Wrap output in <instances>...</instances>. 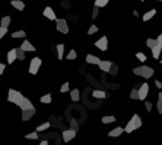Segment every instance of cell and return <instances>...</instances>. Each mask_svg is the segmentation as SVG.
<instances>
[{"label":"cell","mask_w":162,"mask_h":145,"mask_svg":"<svg viewBox=\"0 0 162 145\" xmlns=\"http://www.w3.org/2000/svg\"><path fill=\"white\" fill-rule=\"evenodd\" d=\"M10 22H12V18H10V16H3V18L0 19V26H4V28H9V25H10Z\"/></svg>","instance_id":"21"},{"label":"cell","mask_w":162,"mask_h":145,"mask_svg":"<svg viewBox=\"0 0 162 145\" xmlns=\"http://www.w3.org/2000/svg\"><path fill=\"white\" fill-rule=\"evenodd\" d=\"M56 28L61 34H67L69 32V25H67L66 19H56Z\"/></svg>","instance_id":"5"},{"label":"cell","mask_w":162,"mask_h":145,"mask_svg":"<svg viewBox=\"0 0 162 145\" xmlns=\"http://www.w3.org/2000/svg\"><path fill=\"white\" fill-rule=\"evenodd\" d=\"M76 132H78V131H75V129H72V128L63 131V132H61V135H63V141H64V142H70V141L76 137Z\"/></svg>","instance_id":"8"},{"label":"cell","mask_w":162,"mask_h":145,"mask_svg":"<svg viewBox=\"0 0 162 145\" xmlns=\"http://www.w3.org/2000/svg\"><path fill=\"white\" fill-rule=\"evenodd\" d=\"M42 15H44L47 19H50V20H56V19H57V18H56V13H54V10H53L50 6H47V7L44 9Z\"/></svg>","instance_id":"11"},{"label":"cell","mask_w":162,"mask_h":145,"mask_svg":"<svg viewBox=\"0 0 162 145\" xmlns=\"http://www.w3.org/2000/svg\"><path fill=\"white\" fill-rule=\"evenodd\" d=\"M158 97H159V100H161V102H162V92H161V93H159V94H158Z\"/></svg>","instance_id":"48"},{"label":"cell","mask_w":162,"mask_h":145,"mask_svg":"<svg viewBox=\"0 0 162 145\" xmlns=\"http://www.w3.org/2000/svg\"><path fill=\"white\" fill-rule=\"evenodd\" d=\"M6 58H7V64H10V65H12V63H15V61H16V49H15V48H12V49L7 52Z\"/></svg>","instance_id":"12"},{"label":"cell","mask_w":162,"mask_h":145,"mask_svg":"<svg viewBox=\"0 0 162 145\" xmlns=\"http://www.w3.org/2000/svg\"><path fill=\"white\" fill-rule=\"evenodd\" d=\"M111 64H113L111 61H102V60H101L98 65H99V68H101V71H102V72H108V71H110Z\"/></svg>","instance_id":"13"},{"label":"cell","mask_w":162,"mask_h":145,"mask_svg":"<svg viewBox=\"0 0 162 145\" xmlns=\"http://www.w3.org/2000/svg\"><path fill=\"white\" fill-rule=\"evenodd\" d=\"M21 48H22L25 52H35V46H34V45H32L28 39H25V38H24V42H22Z\"/></svg>","instance_id":"10"},{"label":"cell","mask_w":162,"mask_h":145,"mask_svg":"<svg viewBox=\"0 0 162 145\" xmlns=\"http://www.w3.org/2000/svg\"><path fill=\"white\" fill-rule=\"evenodd\" d=\"M158 44V41L156 39H153V38H149V39H146V46L149 48V49H152L155 45Z\"/></svg>","instance_id":"27"},{"label":"cell","mask_w":162,"mask_h":145,"mask_svg":"<svg viewBox=\"0 0 162 145\" xmlns=\"http://www.w3.org/2000/svg\"><path fill=\"white\" fill-rule=\"evenodd\" d=\"M51 126V123L50 122H45V123H41L40 126L37 128V132H42V131H47L48 128Z\"/></svg>","instance_id":"29"},{"label":"cell","mask_w":162,"mask_h":145,"mask_svg":"<svg viewBox=\"0 0 162 145\" xmlns=\"http://www.w3.org/2000/svg\"><path fill=\"white\" fill-rule=\"evenodd\" d=\"M98 15H99V7L98 6H93V9H92V19H96Z\"/></svg>","instance_id":"36"},{"label":"cell","mask_w":162,"mask_h":145,"mask_svg":"<svg viewBox=\"0 0 162 145\" xmlns=\"http://www.w3.org/2000/svg\"><path fill=\"white\" fill-rule=\"evenodd\" d=\"M136 58H137V60H139L140 63H145V61L148 60V57H146V55H145L143 52H137V54H136Z\"/></svg>","instance_id":"34"},{"label":"cell","mask_w":162,"mask_h":145,"mask_svg":"<svg viewBox=\"0 0 162 145\" xmlns=\"http://www.w3.org/2000/svg\"><path fill=\"white\" fill-rule=\"evenodd\" d=\"M155 15H156V9H152V10L146 12V13L142 16V20H143V22H148V20H151V19H152Z\"/></svg>","instance_id":"19"},{"label":"cell","mask_w":162,"mask_h":145,"mask_svg":"<svg viewBox=\"0 0 162 145\" xmlns=\"http://www.w3.org/2000/svg\"><path fill=\"white\" fill-rule=\"evenodd\" d=\"M35 112H37V109H35V108L22 110V120H24V122H28V120H29V119L35 115Z\"/></svg>","instance_id":"9"},{"label":"cell","mask_w":162,"mask_h":145,"mask_svg":"<svg viewBox=\"0 0 162 145\" xmlns=\"http://www.w3.org/2000/svg\"><path fill=\"white\" fill-rule=\"evenodd\" d=\"M16 49V60H19V61H24L25 60V51L19 46V48H15Z\"/></svg>","instance_id":"22"},{"label":"cell","mask_w":162,"mask_h":145,"mask_svg":"<svg viewBox=\"0 0 162 145\" xmlns=\"http://www.w3.org/2000/svg\"><path fill=\"white\" fill-rule=\"evenodd\" d=\"M95 46L98 48V49H101V51H107L108 49V38L107 36H102V38H99L96 42H95Z\"/></svg>","instance_id":"6"},{"label":"cell","mask_w":162,"mask_h":145,"mask_svg":"<svg viewBox=\"0 0 162 145\" xmlns=\"http://www.w3.org/2000/svg\"><path fill=\"white\" fill-rule=\"evenodd\" d=\"M92 96L95 99H107L108 97V93H105L104 90H93L92 92Z\"/></svg>","instance_id":"18"},{"label":"cell","mask_w":162,"mask_h":145,"mask_svg":"<svg viewBox=\"0 0 162 145\" xmlns=\"http://www.w3.org/2000/svg\"><path fill=\"white\" fill-rule=\"evenodd\" d=\"M108 1H110V0H95V6H98V7L101 9V7H105V6L108 4Z\"/></svg>","instance_id":"31"},{"label":"cell","mask_w":162,"mask_h":145,"mask_svg":"<svg viewBox=\"0 0 162 145\" xmlns=\"http://www.w3.org/2000/svg\"><path fill=\"white\" fill-rule=\"evenodd\" d=\"M156 108H158V112H159V115H162V102H161V100H158V103H156Z\"/></svg>","instance_id":"42"},{"label":"cell","mask_w":162,"mask_h":145,"mask_svg":"<svg viewBox=\"0 0 162 145\" xmlns=\"http://www.w3.org/2000/svg\"><path fill=\"white\" fill-rule=\"evenodd\" d=\"M25 36H26V32H25V31H16V32L12 34V38H13V39H21V38L24 39Z\"/></svg>","instance_id":"25"},{"label":"cell","mask_w":162,"mask_h":145,"mask_svg":"<svg viewBox=\"0 0 162 145\" xmlns=\"http://www.w3.org/2000/svg\"><path fill=\"white\" fill-rule=\"evenodd\" d=\"M108 72H110L111 75H117V72H118V65L113 63V64H111V67H110V71H108Z\"/></svg>","instance_id":"30"},{"label":"cell","mask_w":162,"mask_h":145,"mask_svg":"<svg viewBox=\"0 0 162 145\" xmlns=\"http://www.w3.org/2000/svg\"><path fill=\"white\" fill-rule=\"evenodd\" d=\"M66 58H67V60H76V58H78V54H76V51H75V49H70Z\"/></svg>","instance_id":"33"},{"label":"cell","mask_w":162,"mask_h":145,"mask_svg":"<svg viewBox=\"0 0 162 145\" xmlns=\"http://www.w3.org/2000/svg\"><path fill=\"white\" fill-rule=\"evenodd\" d=\"M155 86H156L158 89H162V83L159 81V80H155Z\"/></svg>","instance_id":"44"},{"label":"cell","mask_w":162,"mask_h":145,"mask_svg":"<svg viewBox=\"0 0 162 145\" xmlns=\"http://www.w3.org/2000/svg\"><path fill=\"white\" fill-rule=\"evenodd\" d=\"M4 70H6V64H3V63H0V75L4 72Z\"/></svg>","instance_id":"43"},{"label":"cell","mask_w":162,"mask_h":145,"mask_svg":"<svg viewBox=\"0 0 162 145\" xmlns=\"http://www.w3.org/2000/svg\"><path fill=\"white\" fill-rule=\"evenodd\" d=\"M25 138H26V139H38V132H37V131H35V132H31V134H28Z\"/></svg>","instance_id":"37"},{"label":"cell","mask_w":162,"mask_h":145,"mask_svg":"<svg viewBox=\"0 0 162 145\" xmlns=\"http://www.w3.org/2000/svg\"><path fill=\"white\" fill-rule=\"evenodd\" d=\"M69 90H70V84H69L67 81L63 83V86L60 87V92H61V93H66V92H69Z\"/></svg>","instance_id":"35"},{"label":"cell","mask_w":162,"mask_h":145,"mask_svg":"<svg viewBox=\"0 0 162 145\" xmlns=\"http://www.w3.org/2000/svg\"><path fill=\"white\" fill-rule=\"evenodd\" d=\"M7 102H10V103L19 106L22 110L35 108L28 97H25L22 93H19L18 90H13V89H9V92H7Z\"/></svg>","instance_id":"1"},{"label":"cell","mask_w":162,"mask_h":145,"mask_svg":"<svg viewBox=\"0 0 162 145\" xmlns=\"http://www.w3.org/2000/svg\"><path fill=\"white\" fill-rule=\"evenodd\" d=\"M145 108H146V110H148V112H151V110H152V103L145 100Z\"/></svg>","instance_id":"41"},{"label":"cell","mask_w":162,"mask_h":145,"mask_svg":"<svg viewBox=\"0 0 162 145\" xmlns=\"http://www.w3.org/2000/svg\"><path fill=\"white\" fill-rule=\"evenodd\" d=\"M142 126V118L139 116V115H133L131 116V119L128 120V123L126 125V128H124V132H127V134H131L134 129H139Z\"/></svg>","instance_id":"2"},{"label":"cell","mask_w":162,"mask_h":145,"mask_svg":"<svg viewBox=\"0 0 162 145\" xmlns=\"http://www.w3.org/2000/svg\"><path fill=\"white\" fill-rule=\"evenodd\" d=\"M56 51H57V58L63 60V57H64V44H59L56 46Z\"/></svg>","instance_id":"20"},{"label":"cell","mask_w":162,"mask_h":145,"mask_svg":"<svg viewBox=\"0 0 162 145\" xmlns=\"http://www.w3.org/2000/svg\"><path fill=\"white\" fill-rule=\"evenodd\" d=\"M130 99L139 100V87H137V86H134V87L131 89V92H130Z\"/></svg>","instance_id":"23"},{"label":"cell","mask_w":162,"mask_h":145,"mask_svg":"<svg viewBox=\"0 0 162 145\" xmlns=\"http://www.w3.org/2000/svg\"><path fill=\"white\" fill-rule=\"evenodd\" d=\"M61 7H63V9H66V10H69V9H70V1H69V0H63Z\"/></svg>","instance_id":"38"},{"label":"cell","mask_w":162,"mask_h":145,"mask_svg":"<svg viewBox=\"0 0 162 145\" xmlns=\"http://www.w3.org/2000/svg\"><path fill=\"white\" fill-rule=\"evenodd\" d=\"M40 145H48V139H42L40 142Z\"/></svg>","instance_id":"45"},{"label":"cell","mask_w":162,"mask_h":145,"mask_svg":"<svg viewBox=\"0 0 162 145\" xmlns=\"http://www.w3.org/2000/svg\"><path fill=\"white\" fill-rule=\"evenodd\" d=\"M148 94H149V84H148V83L140 84V89H139V100H146Z\"/></svg>","instance_id":"7"},{"label":"cell","mask_w":162,"mask_h":145,"mask_svg":"<svg viewBox=\"0 0 162 145\" xmlns=\"http://www.w3.org/2000/svg\"><path fill=\"white\" fill-rule=\"evenodd\" d=\"M70 128H72V129H75V131H79V126H78L76 120H70Z\"/></svg>","instance_id":"40"},{"label":"cell","mask_w":162,"mask_h":145,"mask_svg":"<svg viewBox=\"0 0 162 145\" xmlns=\"http://www.w3.org/2000/svg\"><path fill=\"white\" fill-rule=\"evenodd\" d=\"M99 61H101V58H98L96 55H92V54H88L86 55V63L88 64H99Z\"/></svg>","instance_id":"17"},{"label":"cell","mask_w":162,"mask_h":145,"mask_svg":"<svg viewBox=\"0 0 162 145\" xmlns=\"http://www.w3.org/2000/svg\"><path fill=\"white\" fill-rule=\"evenodd\" d=\"M51 100H53V97H51V94H50V93L44 94V96H42V97L40 99L41 103H51Z\"/></svg>","instance_id":"28"},{"label":"cell","mask_w":162,"mask_h":145,"mask_svg":"<svg viewBox=\"0 0 162 145\" xmlns=\"http://www.w3.org/2000/svg\"><path fill=\"white\" fill-rule=\"evenodd\" d=\"M156 41H158V42H159V44L162 45V34H161L159 36H158V38H156Z\"/></svg>","instance_id":"46"},{"label":"cell","mask_w":162,"mask_h":145,"mask_svg":"<svg viewBox=\"0 0 162 145\" xmlns=\"http://www.w3.org/2000/svg\"><path fill=\"white\" fill-rule=\"evenodd\" d=\"M161 51H162V45L158 42V44L152 48V57H153L155 60H158V58H159V55H161Z\"/></svg>","instance_id":"14"},{"label":"cell","mask_w":162,"mask_h":145,"mask_svg":"<svg viewBox=\"0 0 162 145\" xmlns=\"http://www.w3.org/2000/svg\"><path fill=\"white\" fill-rule=\"evenodd\" d=\"M133 15H134L136 18H139V12H137V10H133Z\"/></svg>","instance_id":"47"},{"label":"cell","mask_w":162,"mask_h":145,"mask_svg":"<svg viewBox=\"0 0 162 145\" xmlns=\"http://www.w3.org/2000/svg\"><path fill=\"white\" fill-rule=\"evenodd\" d=\"M10 4H12L16 10H21V12L25 9V3H24L22 0H12V1H10Z\"/></svg>","instance_id":"16"},{"label":"cell","mask_w":162,"mask_h":145,"mask_svg":"<svg viewBox=\"0 0 162 145\" xmlns=\"http://www.w3.org/2000/svg\"><path fill=\"white\" fill-rule=\"evenodd\" d=\"M153 68L152 67H148V65H140V67H136V68H133V74H136V75H140V77H143V78H151L152 75H153Z\"/></svg>","instance_id":"3"},{"label":"cell","mask_w":162,"mask_h":145,"mask_svg":"<svg viewBox=\"0 0 162 145\" xmlns=\"http://www.w3.org/2000/svg\"><path fill=\"white\" fill-rule=\"evenodd\" d=\"M99 31V28L96 26V25H92V26H89V29H88V35H93V34H96Z\"/></svg>","instance_id":"32"},{"label":"cell","mask_w":162,"mask_h":145,"mask_svg":"<svg viewBox=\"0 0 162 145\" xmlns=\"http://www.w3.org/2000/svg\"><path fill=\"white\" fill-rule=\"evenodd\" d=\"M7 34V28H4V26H0V39L3 38V36Z\"/></svg>","instance_id":"39"},{"label":"cell","mask_w":162,"mask_h":145,"mask_svg":"<svg viewBox=\"0 0 162 145\" xmlns=\"http://www.w3.org/2000/svg\"><path fill=\"white\" fill-rule=\"evenodd\" d=\"M158 1H162V0H158Z\"/></svg>","instance_id":"50"},{"label":"cell","mask_w":162,"mask_h":145,"mask_svg":"<svg viewBox=\"0 0 162 145\" xmlns=\"http://www.w3.org/2000/svg\"><path fill=\"white\" fill-rule=\"evenodd\" d=\"M140 1H145V0H140Z\"/></svg>","instance_id":"49"},{"label":"cell","mask_w":162,"mask_h":145,"mask_svg":"<svg viewBox=\"0 0 162 145\" xmlns=\"http://www.w3.org/2000/svg\"><path fill=\"white\" fill-rule=\"evenodd\" d=\"M114 120H116V118H114L113 115H108V116H102V119H101V122H102V123H105V125H107V123H113Z\"/></svg>","instance_id":"26"},{"label":"cell","mask_w":162,"mask_h":145,"mask_svg":"<svg viewBox=\"0 0 162 145\" xmlns=\"http://www.w3.org/2000/svg\"><path fill=\"white\" fill-rule=\"evenodd\" d=\"M161 64H162V60H161Z\"/></svg>","instance_id":"51"},{"label":"cell","mask_w":162,"mask_h":145,"mask_svg":"<svg viewBox=\"0 0 162 145\" xmlns=\"http://www.w3.org/2000/svg\"><path fill=\"white\" fill-rule=\"evenodd\" d=\"M41 64H42V60H41V58H38V57L32 58V60H31V63H29V68H28L29 74H32V75L38 74V70H40Z\"/></svg>","instance_id":"4"},{"label":"cell","mask_w":162,"mask_h":145,"mask_svg":"<svg viewBox=\"0 0 162 145\" xmlns=\"http://www.w3.org/2000/svg\"><path fill=\"white\" fill-rule=\"evenodd\" d=\"M123 132H124V128H121V126H117V128H114L111 132H108V137H111V138H116V137H120Z\"/></svg>","instance_id":"15"},{"label":"cell","mask_w":162,"mask_h":145,"mask_svg":"<svg viewBox=\"0 0 162 145\" xmlns=\"http://www.w3.org/2000/svg\"><path fill=\"white\" fill-rule=\"evenodd\" d=\"M70 97H72L73 102H79V99H81V96H79V89H73V90L70 92Z\"/></svg>","instance_id":"24"}]
</instances>
